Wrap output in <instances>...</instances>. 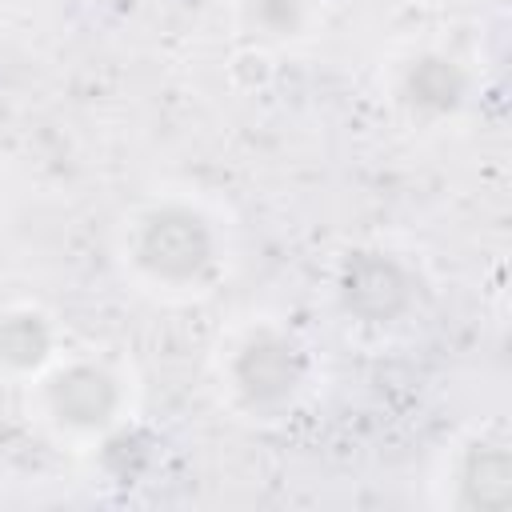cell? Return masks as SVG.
I'll use <instances>...</instances> for the list:
<instances>
[{"mask_svg": "<svg viewBox=\"0 0 512 512\" xmlns=\"http://www.w3.org/2000/svg\"><path fill=\"white\" fill-rule=\"evenodd\" d=\"M56 400L72 420H100L112 404V388L96 372H72V376H60Z\"/></svg>", "mask_w": 512, "mask_h": 512, "instance_id": "7a4b0ae2", "label": "cell"}, {"mask_svg": "<svg viewBox=\"0 0 512 512\" xmlns=\"http://www.w3.org/2000/svg\"><path fill=\"white\" fill-rule=\"evenodd\" d=\"M364 296H376L372 312H388L400 296H404V280L392 264L384 260H360L348 276V304H360Z\"/></svg>", "mask_w": 512, "mask_h": 512, "instance_id": "3957f363", "label": "cell"}, {"mask_svg": "<svg viewBox=\"0 0 512 512\" xmlns=\"http://www.w3.org/2000/svg\"><path fill=\"white\" fill-rule=\"evenodd\" d=\"M144 252L164 272H192V268H200V260L208 252V240H204L200 220L180 216V212H168V216H160L148 228Z\"/></svg>", "mask_w": 512, "mask_h": 512, "instance_id": "6da1fadb", "label": "cell"}]
</instances>
